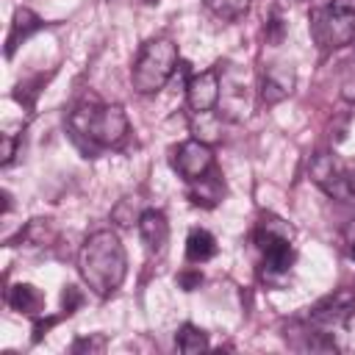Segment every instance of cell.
Here are the masks:
<instances>
[{
    "label": "cell",
    "mask_w": 355,
    "mask_h": 355,
    "mask_svg": "<svg viewBox=\"0 0 355 355\" xmlns=\"http://www.w3.org/2000/svg\"><path fill=\"white\" fill-rule=\"evenodd\" d=\"M78 272L83 283L97 294V297H111L125 275H128V255L114 230H97L92 233L78 252Z\"/></svg>",
    "instance_id": "obj_1"
},
{
    "label": "cell",
    "mask_w": 355,
    "mask_h": 355,
    "mask_svg": "<svg viewBox=\"0 0 355 355\" xmlns=\"http://www.w3.org/2000/svg\"><path fill=\"white\" fill-rule=\"evenodd\" d=\"M69 130L75 141H89L92 147H116L128 136V116L119 105L80 103L69 114Z\"/></svg>",
    "instance_id": "obj_2"
},
{
    "label": "cell",
    "mask_w": 355,
    "mask_h": 355,
    "mask_svg": "<svg viewBox=\"0 0 355 355\" xmlns=\"http://www.w3.org/2000/svg\"><path fill=\"white\" fill-rule=\"evenodd\" d=\"M255 244L263 255L261 272L266 280H275L291 272L297 252H294V227L286 219L275 214H263L255 227Z\"/></svg>",
    "instance_id": "obj_3"
},
{
    "label": "cell",
    "mask_w": 355,
    "mask_h": 355,
    "mask_svg": "<svg viewBox=\"0 0 355 355\" xmlns=\"http://www.w3.org/2000/svg\"><path fill=\"white\" fill-rule=\"evenodd\" d=\"M178 67V44L166 36L150 39L141 44L133 69H130V83L139 94H155L166 86Z\"/></svg>",
    "instance_id": "obj_4"
},
{
    "label": "cell",
    "mask_w": 355,
    "mask_h": 355,
    "mask_svg": "<svg viewBox=\"0 0 355 355\" xmlns=\"http://www.w3.org/2000/svg\"><path fill=\"white\" fill-rule=\"evenodd\" d=\"M311 36L322 50H338L355 39V0H327L311 11Z\"/></svg>",
    "instance_id": "obj_5"
},
{
    "label": "cell",
    "mask_w": 355,
    "mask_h": 355,
    "mask_svg": "<svg viewBox=\"0 0 355 355\" xmlns=\"http://www.w3.org/2000/svg\"><path fill=\"white\" fill-rule=\"evenodd\" d=\"M311 178L330 197L344 200V202H355V172L347 164H341L333 153H319L311 161Z\"/></svg>",
    "instance_id": "obj_6"
},
{
    "label": "cell",
    "mask_w": 355,
    "mask_h": 355,
    "mask_svg": "<svg viewBox=\"0 0 355 355\" xmlns=\"http://www.w3.org/2000/svg\"><path fill=\"white\" fill-rule=\"evenodd\" d=\"M219 108L227 119H244L250 114L247 78L236 64H219Z\"/></svg>",
    "instance_id": "obj_7"
},
{
    "label": "cell",
    "mask_w": 355,
    "mask_h": 355,
    "mask_svg": "<svg viewBox=\"0 0 355 355\" xmlns=\"http://www.w3.org/2000/svg\"><path fill=\"white\" fill-rule=\"evenodd\" d=\"M214 150L200 141V139H189V141H180L175 150H172V169L186 180H197L202 175H208L214 169Z\"/></svg>",
    "instance_id": "obj_8"
},
{
    "label": "cell",
    "mask_w": 355,
    "mask_h": 355,
    "mask_svg": "<svg viewBox=\"0 0 355 355\" xmlns=\"http://www.w3.org/2000/svg\"><path fill=\"white\" fill-rule=\"evenodd\" d=\"M186 103L194 114H208L219 105V67L202 69L186 83Z\"/></svg>",
    "instance_id": "obj_9"
},
{
    "label": "cell",
    "mask_w": 355,
    "mask_h": 355,
    "mask_svg": "<svg viewBox=\"0 0 355 355\" xmlns=\"http://www.w3.org/2000/svg\"><path fill=\"white\" fill-rule=\"evenodd\" d=\"M355 311V291L349 288H341L330 297H324L313 311H311V322L316 327H324V330H333V327H341Z\"/></svg>",
    "instance_id": "obj_10"
},
{
    "label": "cell",
    "mask_w": 355,
    "mask_h": 355,
    "mask_svg": "<svg viewBox=\"0 0 355 355\" xmlns=\"http://www.w3.org/2000/svg\"><path fill=\"white\" fill-rule=\"evenodd\" d=\"M294 89V69L288 64H269L261 75V100L266 105H275L286 100Z\"/></svg>",
    "instance_id": "obj_11"
},
{
    "label": "cell",
    "mask_w": 355,
    "mask_h": 355,
    "mask_svg": "<svg viewBox=\"0 0 355 355\" xmlns=\"http://www.w3.org/2000/svg\"><path fill=\"white\" fill-rule=\"evenodd\" d=\"M136 225H139V236H141V241H144V247L150 252H161L166 247V241H169V222H166L164 211L147 208V211H141Z\"/></svg>",
    "instance_id": "obj_12"
},
{
    "label": "cell",
    "mask_w": 355,
    "mask_h": 355,
    "mask_svg": "<svg viewBox=\"0 0 355 355\" xmlns=\"http://www.w3.org/2000/svg\"><path fill=\"white\" fill-rule=\"evenodd\" d=\"M222 197H225V180H222V172L216 166L208 175H202V178H197V180L189 183V200L194 205L214 208Z\"/></svg>",
    "instance_id": "obj_13"
},
{
    "label": "cell",
    "mask_w": 355,
    "mask_h": 355,
    "mask_svg": "<svg viewBox=\"0 0 355 355\" xmlns=\"http://www.w3.org/2000/svg\"><path fill=\"white\" fill-rule=\"evenodd\" d=\"M42 25H44V22L39 19V14H33L31 8H17V11H14V19H11L8 39H6V55L11 58V55H14V50H17V47L31 36V33H36Z\"/></svg>",
    "instance_id": "obj_14"
},
{
    "label": "cell",
    "mask_w": 355,
    "mask_h": 355,
    "mask_svg": "<svg viewBox=\"0 0 355 355\" xmlns=\"http://www.w3.org/2000/svg\"><path fill=\"white\" fill-rule=\"evenodd\" d=\"M6 300L14 311L28 313V316H39L44 311V294L31 283H14L6 294Z\"/></svg>",
    "instance_id": "obj_15"
},
{
    "label": "cell",
    "mask_w": 355,
    "mask_h": 355,
    "mask_svg": "<svg viewBox=\"0 0 355 355\" xmlns=\"http://www.w3.org/2000/svg\"><path fill=\"white\" fill-rule=\"evenodd\" d=\"M216 255V239L205 227H191L186 236V261L205 263Z\"/></svg>",
    "instance_id": "obj_16"
},
{
    "label": "cell",
    "mask_w": 355,
    "mask_h": 355,
    "mask_svg": "<svg viewBox=\"0 0 355 355\" xmlns=\"http://www.w3.org/2000/svg\"><path fill=\"white\" fill-rule=\"evenodd\" d=\"M250 3L252 0H205V8L225 22H236L250 11Z\"/></svg>",
    "instance_id": "obj_17"
},
{
    "label": "cell",
    "mask_w": 355,
    "mask_h": 355,
    "mask_svg": "<svg viewBox=\"0 0 355 355\" xmlns=\"http://www.w3.org/2000/svg\"><path fill=\"white\" fill-rule=\"evenodd\" d=\"M175 344L180 352H200V349H208V336L194 324H183L175 336Z\"/></svg>",
    "instance_id": "obj_18"
},
{
    "label": "cell",
    "mask_w": 355,
    "mask_h": 355,
    "mask_svg": "<svg viewBox=\"0 0 355 355\" xmlns=\"http://www.w3.org/2000/svg\"><path fill=\"white\" fill-rule=\"evenodd\" d=\"M200 283H202V272L200 269H183L178 275V286L183 291H194V288H200Z\"/></svg>",
    "instance_id": "obj_19"
},
{
    "label": "cell",
    "mask_w": 355,
    "mask_h": 355,
    "mask_svg": "<svg viewBox=\"0 0 355 355\" xmlns=\"http://www.w3.org/2000/svg\"><path fill=\"white\" fill-rule=\"evenodd\" d=\"M0 144H3V150H0V164L8 166V164L14 161V153H17V139H14V133H3V136H0Z\"/></svg>",
    "instance_id": "obj_20"
},
{
    "label": "cell",
    "mask_w": 355,
    "mask_h": 355,
    "mask_svg": "<svg viewBox=\"0 0 355 355\" xmlns=\"http://www.w3.org/2000/svg\"><path fill=\"white\" fill-rule=\"evenodd\" d=\"M69 349H72V352H80V349H89V352H92V349H94V352H103V349H105V338H103V336H94V338H78V341H75Z\"/></svg>",
    "instance_id": "obj_21"
},
{
    "label": "cell",
    "mask_w": 355,
    "mask_h": 355,
    "mask_svg": "<svg viewBox=\"0 0 355 355\" xmlns=\"http://www.w3.org/2000/svg\"><path fill=\"white\" fill-rule=\"evenodd\" d=\"M283 31H286V25H283V19H280V14L277 11H272V19H269V25H266V36H269V42H280L283 39Z\"/></svg>",
    "instance_id": "obj_22"
},
{
    "label": "cell",
    "mask_w": 355,
    "mask_h": 355,
    "mask_svg": "<svg viewBox=\"0 0 355 355\" xmlns=\"http://www.w3.org/2000/svg\"><path fill=\"white\" fill-rule=\"evenodd\" d=\"M61 302H64V313H72V311L80 305V294H78V288H75V286H67Z\"/></svg>",
    "instance_id": "obj_23"
},
{
    "label": "cell",
    "mask_w": 355,
    "mask_h": 355,
    "mask_svg": "<svg viewBox=\"0 0 355 355\" xmlns=\"http://www.w3.org/2000/svg\"><path fill=\"white\" fill-rule=\"evenodd\" d=\"M58 322V316H50V319H36V324H33V341H42V336L53 327Z\"/></svg>",
    "instance_id": "obj_24"
},
{
    "label": "cell",
    "mask_w": 355,
    "mask_h": 355,
    "mask_svg": "<svg viewBox=\"0 0 355 355\" xmlns=\"http://www.w3.org/2000/svg\"><path fill=\"white\" fill-rule=\"evenodd\" d=\"M349 258L355 261V239H352V244H349Z\"/></svg>",
    "instance_id": "obj_25"
},
{
    "label": "cell",
    "mask_w": 355,
    "mask_h": 355,
    "mask_svg": "<svg viewBox=\"0 0 355 355\" xmlns=\"http://www.w3.org/2000/svg\"><path fill=\"white\" fill-rule=\"evenodd\" d=\"M352 233H355V225H352Z\"/></svg>",
    "instance_id": "obj_26"
}]
</instances>
